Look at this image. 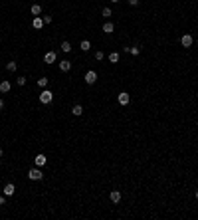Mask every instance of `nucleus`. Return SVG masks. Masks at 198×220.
I'll return each mask as SVG.
<instances>
[{
	"instance_id": "f257e3e1",
	"label": "nucleus",
	"mask_w": 198,
	"mask_h": 220,
	"mask_svg": "<svg viewBox=\"0 0 198 220\" xmlns=\"http://www.w3.org/2000/svg\"><path fill=\"white\" fill-rule=\"evenodd\" d=\"M28 178H30V181H42L44 172L40 171L38 167H34V169H30V171H28Z\"/></svg>"
},
{
	"instance_id": "f03ea898",
	"label": "nucleus",
	"mask_w": 198,
	"mask_h": 220,
	"mask_svg": "<svg viewBox=\"0 0 198 220\" xmlns=\"http://www.w3.org/2000/svg\"><path fill=\"white\" fill-rule=\"evenodd\" d=\"M85 83H87V85H93L95 82H97V72H93V70H89V72L85 73Z\"/></svg>"
},
{
	"instance_id": "7ed1b4c3",
	"label": "nucleus",
	"mask_w": 198,
	"mask_h": 220,
	"mask_svg": "<svg viewBox=\"0 0 198 220\" xmlns=\"http://www.w3.org/2000/svg\"><path fill=\"white\" fill-rule=\"evenodd\" d=\"M52 99H54V93L50 89H44L42 93H40V101H42V103H52Z\"/></svg>"
},
{
	"instance_id": "20e7f679",
	"label": "nucleus",
	"mask_w": 198,
	"mask_h": 220,
	"mask_svg": "<svg viewBox=\"0 0 198 220\" xmlns=\"http://www.w3.org/2000/svg\"><path fill=\"white\" fill-rule=\"evenodd\" d=\"M192 44H194V40H192L190 34H184L182 38H180V46H182V48H190Z\"/></svg>"
},
{
	"instance_id": "39448f33",
	"label": "nucleus",
	"mask_w": 198,
	"mask_h": 220,
	"mask_svg": "<svg viewBox=\"0 0 198 220\" xmlns=\"http://www.w3.org/2000/svg\"><path fill=\"white\" fill-rule=\"evenodd\" d=\"M117 101L121 103V105H129V101H131V95H129L127 91H121V93H119V97H117Z\"/></svg>"
},
{
	"instance_id": "423d86ee",
	"label": "nucleus",
	"mask_w": 198,
	"mask_h": 220,
	"mask_svg": "<svg viewBox=\"0 0 198 220\" xmlns=\"http://www.w3.org/2000/svg\"><path fill=\"white\" fill-rule=\"evenodd\" d=\"M34 163H36V167H44V165L48 163L46 155H44V153H38V155H36V159H34Z\"/></svg>"
},
{
	"instance_id": "0eeeda50",
	"label": "nucleus",
	"mask_w": 198,
	"mask_h": 220,
	"mask_svg": "<svg viewBox=\"0 0 198 220\" xmlns=\"http://www.w3.org/2000/svg\"><path fill=\"white\" fill-rule=\"evenodd\" d=\"M109 198H111L113 204H119V202H121V191H111L109 192Z\"/></svg>"
},
{
	"instance_id": "6e6552de",
	"label": "nucleus",
	"mask_w": 198,
	"mask_h": 220,
	"mask_svg": "<svg viewBox=\"0 0 198 220\" xmlns=\"http://www.w3.org/2000/svg\"><path fill=\"white\" fill-rule=\"evenodd\" d=\"M56 60H57V54L56 52H48L46 56H44V62H46V64H54Z\"/></svg>"
},
{
	"instance_id": "1a4fd4ad",
	"label": "nucleus",
	"mask_w": 198,
	"mask_h": 220,
	"mask_svg": "<svg viewBox=\"0 0 198 220\" xmlns=\"http://www.w3.org/2000/svg\"><path fill=\"white\" fill-rule=\"evenodd\" d=\"M44 26H46V24H44V20L40 18V16H36V18L32 20V28H36V30H42Z\"/></svg>"
},
{
	"instance_id": "9d476101",
	"label": "nucleus",
	"mask_w": 198,
	"mask_h": 220,
	"mask_svg": "<svg viewBox=\"0 0 198 220\" xmlns=\"http://www.w3.org/2000/svg\"><path fill=\"white\" fill-rule=\"evenodd\" d=\"M71 113L76 115V117H81V115H83V105H79V103H76V105L71 107Z\"/></svg>"
},
{
	"instance_id": "9b49d317",
	"label": "nucleus",
	"mask_w": 198,
	"mask_h": 220,
	"mask_svg": "<svg viewBox=\"0 0 198 220\" xmlns=\"http://www.w3.org/2000/svg\"><path fill=\"white\" fill-rule=\"evenodd\" d=\"M14 192H16V187L12 184V182H8V184L4 187V196H12Z\"/></svg>"
},
{
	"instance_id": "f8f14e48",
	"label": "nucleus",
	"mask_w": 198,
	"mask_h": 220,
	"mask_svg": "<svg viewBox=\"0 0 198 220\" xmlns=\"http://www.w3.org/2000/svg\"><path fill=\"white\" fill-rule=\"evenodd\" d=\"M101 30H103L105 34H113V30H115V24H111V22H105V24H103V28H101Z\"/></svg>"
},
{
	"instance_id": "ddd939ff",
	"label": "nucleus",
	"mask_w": 198,
	"mask_h": 220,
	"mask_svg": "<svg viewBox=\"0 0 198 220\" xmlns=\"http://www.w3.org/2000/svg\"><path fill=\"white\" fill-rule=\"evenodd\" d=\"M60 70H61V72H70V70H71V64L67 62V60H61V62H60Z\"/></svg>"
},
{
	"instance_id": "4468645a",
	"label": "nucleus",
	"mask_w": 198,
	"mask_h": 220,
	"mask_svg": "<svg viewBox=\"0 0 198 220\" xmlns=\"http://www.w3.org/2000/svg\"><path fill=\"white\" fill-rule=\"evenodd\" d=\"M107 57H109V62H111V64H117V62H119V57H121V54H119V52H111Z\"/></svg>"
},
{
	"instance_id": "2eb2a0df",
	"label": "nucleus",
	"mask_w": 198,
	"mask_h": 220,
	"mask_svg": "<svg viewBox=\"0 0 198 220\" xmlns=\"http://www.w3.org/2000/svg\"><path fill=\"white\" fill-rule=\"evenodd\" d=\"M10 87H12V85H10V82H6V79H4V82L0 83V93H8Z\"/></svg>"
},
{
	"instance_id": "dca6fc26",
	"label": "nucleus",
	"mask_w": 198,
	"mask_h": 220,
	"mask_svg": "<svg viewBox=\"0 0 198 220\" xmlns=\"http://www.w3.org/2000/svg\"><path fill=\"white\" fill-rule=\"evenodd\" d=\"M30 12H32L34 16H40V14H42V6H40V4H32V8H30Z\"/></svg>"
},
{
	"instance_id": "f3484780",
	"label": "nucleus",
	"mask_w": 198,
	"mask_h": 220,
	"mask_svg": "<svg viewBox=\"0 0 198 220\" xmlns=\"http://www.w3.org/2000/svg\"><path fill=\"white\" fill-rule=\"evenodd\" d=\"M79 48L83 50V52H87V50L91 48V44H89V40H81V44H79Z\"/></svg>"
},
{
	"instance_id": "a211bd4d",
	"label": "nucleus",
	"mask_w": 198,
	"mask_h": 220,
	"mask_svg": "<svg viewBox=\"0 0 198 220\" xmlns=\"http://www.w3.org/2000/svg\"><path fill=\"white\" fill-rule=\"evenodd\" d=\"M61 52L70 54V52H71V44H70V42H61Z\"/></svg>"
},
{
	"instance_id": "6ab92c4d",
	"label": "nucleus",
	"mask_w": 198,
	"mask_h": 220,
	"mask_svg": "<svg viewBox=\"0 0 198 220\" xmlns=\"http://www.w3.org/2000/svg\"><path fill=\"white\" fill-rule=\"evenodd\" d=\"M16 67H18V64H16V62H8V64H6V70H8V72H16Z\"/></svg>"
},
{
	"instance_id": "aec40b11",
	"label": "nucleus",
	"mask_w": 198,
	"mask_h": 220,
	"mask_svg": "<svg viewBox=\"0 0 198 220\" xmlns=\"http://www.w3.org/2000/svg\"><path fill=\"white\" fill-rule=\"evenodd\" d=\"M48 82H50V79H48V77H40L38 79V85L42 87V89H46V85H48Z\"/></svg>"
},
{
	"instance_id": "412c9836",
	"label": "nucleus",
	"mask_w": 198,
	"mask_h": 220,
	"mask_svg": "<svg viewBox=\"0 0 198 220\" xmlns=\"http://www.w3.org/2000/svg\"><path fill=\"white\" fill-rule=\"evenodd\" d=\"M101 16H103V18H109V16H111V8H103L101 10Z\"/></svg>"
},
{
	"instance_id": "4be33fe9",
	"label": "nucleus",
	"mask_w": 198,
	"mask_h": 220,
	"mask_svg": "<svg viewBox=\"0 0 198 220\" xmlns=\"http://www.w3.org/2000/svg\"><path fill=\"white\" fill-rule=\"evenodd\" d=\"M103 57H105V54L101 52V50H99V52H95V60H97V62H101Z\"/></svg>"
},
{
	"instance_id": "5701e85b",
	"label": "nucleus",
	"mask_w": 198,
	"mask_h": 220,
	"mask_svg": "<svg viewBox=\"0 0 198 220\" xmlns=\"http://www.w3.org/2000/svg\"><path fill=\"white\" fill-rule=\"evenodd\" d=\"M131 54H133V56H139V54H141L139 46H133V48H131Z\"/></svg>"
},
{
	"instance_id": "b1692460",
	"label": "nucleus",
	"mask_w": 198,
	"mask_h": 220,
	"mask_svg": "<svg viewBox=\"0 0 198 220\" xmlns=\"http://www.w3.org/2000/svg\"><path fill=\"white\" fill-rule=\"evenodd\" d=\"M16 83H18V85H26V77H22V76H20L18 79H16Z\"/></svg>"
},
{
	"instance_id": "393cba45",
	"label": "nucleus",
	"mask_w": 198,
	"mask_h": 220,
	"mask_svg": "<svg viewBox=\"0 0 198 220\" xmlns=\"http://www.w3.org/2000/svg\"><path fill=\"white\" fill-rule=\"evenodd\" d=\"M44 24H52V16H44Z\"/></svg>"
},
{
	"instance_id": "a878e982",
	"label": "nucleus",
	"mask_w": 198,
	"mask_h": 220,
	"mask_svg": "<svg viewBox=\"0 0 198 220\" xmlns=\"http://www.w3.org/2000/svg\"><path fill=\"white\" fill-rule=\"evenodd\" d=\"M127 2H129V6H137L141 0H127Z\"/></svg>"
},
{
	"instance_id": "bb28decb",
	"label": "nucleus",
	"mask_w": 198,
	"mask_h": 220,
	"mask_svg": "<svg viewBox=\"0 0 198 220\" xmlns=\"http://www.w3.org/2000/svg\"><path fill=\"white\" fill-rule=\"evenodd\" d=\"M6 204V200H4V196H0V206H4Z\"/></svg>"
},
{
	"instance_id": "cd10ccee",
	"label": "nucleus",
	"mask_w": 198,
	"mask_h": 220,
	"mask_svg": "<svg viewBox=\"0 0 198 220\" xmlns=\"http://www.w3.org/2000/svg\"><path fill=\"white\" fill-rule=\"evenodd\" d=\"M4 109V99H0V111Z\"/></svg>"
},
{
	"instance_id": "c85d7f7f",
	"label": "nucleus",
	"mask_w": 198,
	"mask_h": 220,
	"mask_svg": "<svg viewBox=\"0 0 198 220\" xmlns=\"http://www.w3.org/2000/svg\"><path fill=\"white\" fill-rule=\"evenodd\" d=\"M2 155H4V151H2V149H0V159H2Z\"/></svg>"
},
{
	"instance_id": "c756f323",
	"label": "nucleus",
	"mask_w": 198,
	"mask_h": 220,
	"mask_svg": "<svg viewBox=\"0 0 198 220\" xmlns=\"http://www.w3.org/2000/svg\"><path fill=\"white\" fill-rule=\"evenodd\" d=\"M194 196H196V200H198V191H196V192H194Z\"/></svg>"
},
{
	"instance_id": "7c9ffc66",
	"label": "nucleus",
	"mask_w": 198,
	"mask_h": 220,
	"mask_svg": "<svg viewBox=\"0 0 198 220\" xmlns=\"http://www.w3.org/2000/svg\"><path fill=\"white\" fill-rule=\"evenodd\" d=\"M111 2H119V0H111Z\"/></svg>"
},
{
	"instance_id": "2f4dec72",
	"label": "nucleus",
	"mask_w": 198,
	"mask_h": 220,
	"mask_svg": "<svg viewBox=\"0 0 198 220\" xmlns=\"http://www.w3.org/2000/svg\"><path fill=\"white\" fill-rule=\"evenodd\" d=\"M196 46H198V40H196Z\"/></svg>"
}]
</instances>
